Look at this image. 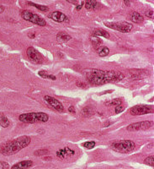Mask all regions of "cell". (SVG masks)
Segmentation results:
<instances>
[{
  "label": "cell",
  "instance_id": "1",
  "mask_svg": "<svg viewBox=\"0 0 154 169\" xmlns=\"http://www.w3.org/2000/svg\"><path fill=\"white\" fill-rule=\"evenodd\" d=\"M125 75L120 71L102 70L92 68L86 72V78L90 84L94 85H102L109 82H116L124 79Z\"/></svg>",
  "mask_w": 154,
  "mask_h": 169
},
{
  "label": "cell",
  "instance_id": "2",
  "mask_svg": "<svg viewBox=\"0 0 154 169\" xmlns=\"http://www.w3.org/2000/svg\"><path fill=\"white\" fill-rule=\"evenodd\" d=\"M31 139L27 135L18 137L13 141H8L0 146V153L4 156H11L27 147L30 144Z\"/></svg>",
  "mask_w": 154,
  "mask_h": 169
},
{
  "label": "cell",
  "instance_id": "3",
  "mask_svg": "<svg viewBox=\"0 0 154 169\" xmlns=\"http://www.w3.org/2000/svg\"><path fill=\"white\" fill-rule=\"evenodd\" d=\"M19 120L24 124H35V123H47L49 120L48 114L42 112L39 113H23L20 115Z\"/></svg>",
  "mask_w": 154,
  "mask_h": 169
},
{
  "label": "cell",
  "instance_id": "4",
  "mask_svg": "<svg viewBox=\"0 0 154 169\" xmlns=\"http://www.w3.org/2000/svg\"><path fill=\"white\" fill-rule=\"evenodd\" d=\"M111 147L112 150L119 153H129L132 151H134L136 148V144L132 141L129 140H122V141H115L111 144Z\"/></svg>",
  "mask_w": 154,
  "mask_h": 169
},
{
  "label": "cell",
  "instance_id": "5",
  "mask_svg": "<svg viewBox=\"0 0 154 169\" xmlns=\"http://www.w3.org/2000/svg\"><path fill=\"white\" fill-rule=\"evenodd\" d=\"M21 17L24 20L29 21V22L33 23V24L38 25L40 26H45L47 25V22H46V20H44L43 18H41L40 15L31 12V11H30V10H26V9L23 10L21 12Z\"/></svg>",
  "mask_w": 154,
  "mask_h": 169
},
{
  "label": "cell",
  "instance_id": "6",
  "mask_svg": "<svg viewBox=\"0 0 154 169\" xmlns=\"http://www.w3.org/2000/svg\"><path fill=\"white\" fill-rule=\"evenodd\" d=\"M104 25L109 28L118 31L122 33H128L132 31L133 25L128 22H104Z\"/></svg>",
  "mask_w": 154,
  "mask_h": 169
},
{
  "label": "cell",
  "instance_id": "7",
  "mask_svg": "<svg viewBox=\"0 0 154 169\" xmlns=\"http://www.w3.org/2000/svg\"><path fill=\"white\" fill-rule=\"evenodd\" d=\"M152 113H153V108L148 105H136L130 109V113L133 116L144 115Z\"/></svg>",
  "mask_w": 154,
  "mask_h": 169
},
{
  "label": "cell",
  "instance_id": "8",
  "mask_svg": "<svg viewBox=\"0 0 154 169\" xmlns=\"http://www.w3.org/2000/svg\"><path fill=\"white\" fill-rule=\"evenodd\" d=\"M153 127V122L152 121H142L138 123H134L127 126V129L128 131H139V130H146Z\"/></svg>",
  "mask_w": 154,
  "mask_h": 169
},
{
  "label": "cell",
  "instance_id": "9",
  "mask_svg": "<svg viewBox=\"0 0 154 169\" xmlns=\"http://www.w3.org/2000/svg\"><path fill=\"white\" fill-rule=\"evenodd\" d=\"M26 55H27L28 58L35 64H42L43 63L44 59L42 55L33 47L28 48L26 50Z\"/></svg>",
  "mask_w": 154,
  "mask_h": 169
},
{
  "label": "cell",
  "instance_id": "10",
  "mask_svg": "<svg viewBox=\"0 0 154 169\" xmlns=\"http://www.w3.org/2000/svg\"><path fill=\"white\" fill-rule=\"evenodd\" d=\"M44 100L47 102V104L48 106H50L51 108L55 109L56 111L61 112V113L64 112L65 109H64L63 105L57 99H56V98L52 97H50V96H45L44 97Z\"/></svg>",
  "mask_w": 154,
  "mask_h": 169
},
{
  "label": "cell",
  "instance_id": "11",
  "mask_svg": "<svg viewBox=\"0 0 154 169\" xmlns=\"http://www.w3.org/2000/svg\"><path fill=\"white\" fill-rule=\"evenodd\" d=\"M148 75V71L146 69H131L129 71V75L130 78L132 80H141L145 77L147 76Z\"/></svg>",
  "mask_w": 154,
  "mask_h": 169
},
{
  "label": "cell",
  "instance_id": "12",
  "mask_svg": "<svg viewBox=\"0 0 154 169\" xmlns=\"http://www.w3.org/2000/svg\"><path fill=\"white\" fill-rule=\"evenodd\" d=\"M48 17L51 19L52 20H54L56 22H58V23H63V22H68L69 19L67 18V16L63 14V13L60 12V11H54L51 14H50Z\"/></svg>",
  "mask_w": 154,
  "mask_h": 169
},
{
  "label": "cell",
  "instance_id": "13",
  "mask_svg": "<svg viewBox=\"0 0 154 169\" xmlns=\"http://www.w3.org/2000/svg\"><path fill=\"white\" fill-rule=\"evenodd\" d=\"M74 155H75V151L72 150L69 147H65V148L60 149L56 151V157L62 160L68 158V157H73Z\"/></svg>",
  "mask_w": 154,
  "mask_h": 169
},
{
  "label": "cell",
  "instance_id": "14",
  "mask_svg": "<svg viewBox=\"0 0 154 169\" xmlns=\"http://www.w3.org/2000/svg\"><path fill=\"white\" fill-rule=\"evenodd\" d=\"M33 165V161L30 160H25V161L17 162L14 165L11 167V169H28Z\"/></svg>",
  "mask_w": 154,
  "mask_h": 169
},
{
  "label": "cell",
  "instance_id": "15",
  "mask_svg": "<svg viewBox=\"0 0 154 169\" xmlns=\"http://www.w3.org/2000/svg\"><path fill=\"white\" fill-rule=\"evenodd\" d=\"M72 39V36H69L67 33L63 32V31H61L57 35H56V40L60 43H65L67 42L68 41H70Z\"/></svg>",
  "mask_w": 154,
  "mask_h": 169
},
{
  "label": "cell",
  "instance_id": "16",
  "mask_svg": "<svg viewBox=\"0 0 154 169\" xmlns=\"http://www.w3.org/2000/svg\"><path fill=\"white\" fill-rule=\"evenodd\" d=\"M84 4H85V8H87L88 10L97 9L99 7V4L96 0H86L84 2Z\"/></svg>",
  "mask_w": 154,
  "mask_h": 169
},
{
  "label": "cell",
  "instance_id": "17",
  "mask_svg": "<svg viewBox=\"0 0 154 169\" xmlns=\"http://www.w3.org/2000/svg\"><path fill=\"white\" fill-rule=\"evenodd\" d=\"M130 20L134 23L139 24V23H142L144 20V18L142 15H141L139 13L137 12H132L130 14Z\"/></svg>",
  "mask_w": 154,
  "mask_h": 169
},
{
  "label": "cell",
  "instance_id": "18",
  "mask_svg": "<svg viewBox=\"0 0 154 169\" xmlns=\"http://www.w3.org/2000/svg\"><path fill=\"white\" fill-rule=\"evenodd\" d=\"M92 35L95 36H103V37H105V38H110L111 36H110V33L106 31H104V30H103V29H96L95 30L93 33H92Z\"/></svg>",
  "mask_w": 154,
  "mask_h": 169
},
{
  "label": "cell",
  "instance_id": "19",
  "mask_svg": "<svg viewBox=\"0 0 154 169\" xmlns=\"http://www.w3.org/2000/svg\"><path fill=\"white\" fill-rule=\"evenodd\" d=\"M10 124L9 120L8 119V118L4 115V113L0 112V125L3 127V128H7Z\"/></svg>",
  "mask_w": 154,
  "mask_h": 169
},
{
  "label": "cell",
  "instance_id": "20",
  "mask_svg": "<svg viewBox=\"0 0 154 169\" xmlns=\"http://www.w3.org/2000/svg\"><path fill=\"white\" fill-rule=\"evenodd\" d=\"M90 41L91 42H92V44L93 46L95 47V48H99V47H100V45L102 44V41L101 39L98 37V36H92L90 37Z\"/></svg>",
  "mask_w": 154,
  "mask_h": 169
},
{
  "label": "cell",
  "instance_id": "21",
  "mask_svg": "<svg viewBox=\"0 0 154 169\" xmlns=\"http://www.w3.org/2000/svg\"><path fill=\"white\" fill-rule=\"evenodd\" d=\"M94 113H95L94 109L92 108H90V107H85V108L82 110V115H83V117H91L92 115H94Z\"/></svg>",
  "mask_w": 154,
  "mask_h": 169
},
{
  "label": "cell",
  "instance_id": "22",
  "mask_svg": "<svg viewBox=\"0 0 154 169\" xmlns=\"http://www.w3.org/2000/svg\"><path fill=\"white\" fill-rule=\"evenodd\" d=\"M121 102H122V100L120 98H115L113 100H111V101H106L104 104L107 107H112V106H119V105H121Z\"/></svg>",
  "mask_w": 154,
  "mask_h": 169
},
{
  "label": "cell",
  "instance_id": "23",
  "mask_svg": "<svg viewBox=\"0 0 154 169\" xmlns=\"http://www.w3.org/2000/svg\"><path fill=\"white\" fill-rule=\"evenodd\" d=\"M39 75L41 78H44V79H49V80H52V81H55L56 79V77L55 75H49L47 74V71H45V70H41V71H39Z\"/></svg>",
  "mask_w": 154,
  "mask_h": 169
},
{
  "label": "cell",
  "instance_id": "24",
  "mask_svg": "<svg viewBox=\"0 0 154 169\" xmlns=\"http://www.w3.org/2000/svg\"><path fill=\"white\" fill-rule=\"evenodd\" d=\"M28 4L30 5V6H34L35 8H38L39 10L42 11V12H47L49 10V8L47 6H45V5H40V4H34V3H31V2H28Z\"/></svg>",
  "mask_w": 154,
  "mask_h": 169
},
{
  "label": "cell",
  "instance_id": "25",
  "mask_svg": "<svg viewBox=\"0 0 154 169\" xmlns=\"http://www.w3.org/2000/svg\"><path fill=\"white\" fill-rule=\"evenodd\" d=\"M98 53L100 57H105L110 53V49L107 47H99L98 48Z\"/></svg>",
  "mask_w": 154,
  "mask_h": 169
},
{
  "label": "cell",
  "instance_id": "26",
  "mask_svg": "<svg viewBox=\"0 0 154 169\" xmlns=\"http://www.w3.org/2000/svg\"><path fill=\"white\" fill-rule=\"evenodd\" d=\"M144 164L146 165L150 166V167H153L154 166V157L153 156H150V157H146V159L144 160Z\"/></svg>",
  "mask_w": 154,
  "mask_h": 169
},
{
  "label": "cell",
  "instance_id": "27",
  "mask_svg": "<svg viewBox=\"0 0 154 169\" xmlns=\"http://www.w3.org/2000/svg\"><path fill=\"white\" fill-rule=\"evenodd\" d=\"M49 153V151L46 149H41V150H37L35 151V156H38V157H41V156H45V155H47Z\"/></svg>",
  "mask_w": 154,
  "mask_h": 169
},
{
  "label": "cell",
  "instance_id": "28",
  "mask_svg": "<svg viewBox=\"0 0 154 169\" xmlns=\"http://www.w3.org/2000/svg\"><path fill=\"white\" fill-rule=\"evenodd\" d=\"M95 145H96L95 141H87V142L83 143V146L88 150L93 149V148L95 146Z\"/></svg>",
  "mask_w": 154,
  "mask_h": 169
},
{
  "label": "cell",
  "instance_id": "29",
  "mask_svg": "<svg viewBox=\"0 0 154 169\" xmlns=\"http://www.w3.org/2000/svg\"><path fill=\"white\" fill-rule=\"evenodd\" d=\"M9 168V164L8 162L4 161H0V169H8Z\"/></svg>",
  "mask_w": 154,
  "mask_h": 169
},
{
  "label": "cell",
  "instance_id": "30",
  "mask_svg": "<svg viewBox=\"0 0 154 169\" xmlns=\"http://www.w3.org/2000/svg\"><path fill=\"white\" fill-rule=\"evenodd\" d=\"M123 111H124V107H123V106H121V105L116 106V108H115V112L116 114L122 113Z\"/></svg>",
  "mask_w": 154,
  "mask_h": 169
},
{
  "label": "cell",
  "instance_id": "31",
  "mask_svg": "<svg viewBox=\"0 0 154 169\" xmlns=\"http://www.w3.org/2000/svg\"><path fill=\"white\" fill-rule=\"evenodd\" d=\"M153 10H147L145 12V15L146 16L149 17V18H152V19H153Z\"/></svg>",
  "mask_w": 154,
  "mask_h": 169
},
{
  "label": "cell",
  "instance_id": "32",
  "mask_svg": "<svg viewBox=\"0 0 154 169\" xmlns=\"http://www.w3.org/2000/svg\"><path fill=\"white\" fill-rule=\"evenodd\" d=\"M68 112L71 113H75L76 111H75V108L73 107V106H71V107H69V108H68Z\"/></svg>",
  "mask_w": 154,
  "mask_h": 169
},
{
  "label": "cell",
  "instance_id": "33",
  "mask_svg": "<svg viewBox=\"0 0 154 169\" xmlns=\"http://www.w3.org/2000/svg\"><path fill=\"white\" fill-rule=\"evenodd\" d=\"M67 2H68L69 4H74V5H77L78 4V2H77V0H66Z\"/></svg>",
  "mask_w": 154,
  "mask_h": 169
},
{
  "label": "cell",
  "instance_id": "34",
  "mask_svg": "<svg viewBox=\"0 0 154 169\" xmlns=\"http://www.w3.org/2000/svg\"><path fill=\"white\" fill-rule=\"evenodd\" d=\"M83 5H84V2H82V3L79 4V5H77V8H76V9H77V10H80V9L82 8V7H83Z\"/></svg>",
  "mask_w": 154,
  "mask_h": 169
},
{
  "label": "cell",
  "instance_id": "35",
  "mask_svg": "<svg viewBox=\"0 0 154 169\" xmlns=\"http://www.w3.org/2000/svg\"><path fill=\"white\" fill-rule=\"evenodd\" d=\"M77 85L80 86V87H86V85H84V83H83V82H78Z\"/></svg>",
  "mask_w": 154,
  "mask_h": 169
},
{
  "label": "cell",
  "instance_id": "36",
  "mask_svg": "<svg viewBox=\"0 0 154 169\" xmlns=\"http://www.w3.org/2000/svg\"><path fill=\"white\" fill-rule=\"evenodd\" d=\"M124 2H125V4H127V5H130L131 0H124Z\"/></svg>",
  "mask_w": 154,
  "mask_h": 169
},
{
  "label": "cell",
  "instance_id": "37",
  "mask_svg": "<svg viewBox=\"0 0 154 169\" xmlns=\"http://www.w3.org/2000/svg\"><path fill=\"white\" fill-rule=\"evenodd\" d=\"M35 34H34V33H30V34H29V37H30V38H35Z\"/></svg>",
  "mask_w": 154,
  "mask_h": 169
},
{
  "label": "cell",
  "instance_id": "38",
  "mask_svg": "<svg viewBox=\"0 0 154 169\" xmlns=\"http://www.w3.org/2000/svg\"><path fill=\"white\" fill-rule=\"evenodd\" d=\"M4 11V7L3 6H0V14H2V13Z\"/></svg>",
  "mask_w": 154,
  "mask_h": 169
}]
</instances>
